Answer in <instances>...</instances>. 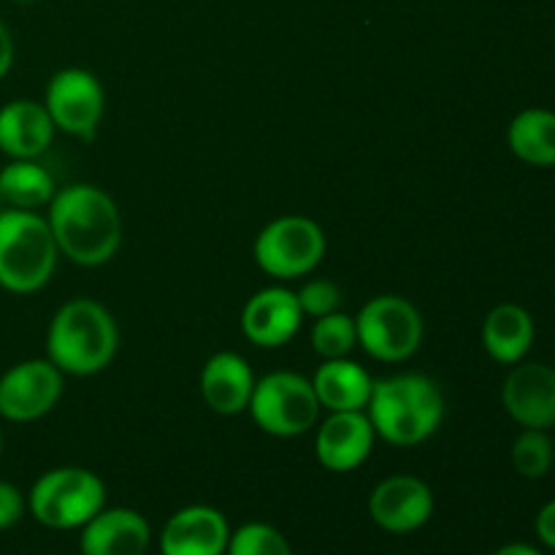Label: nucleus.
I'll return each mask as SVG.
<instances>
[{"label": "nucleus", "instance_id": "nucleus-1", "mask_svg": "<svg viewBox=\"0 0 555 555\" xmlns=\"http://www.w3.org/2000/svg\"><path fill=\"white\" fill-rule=\"evenodd\" d=\"M60 255L70 263L95 269L108 263L122 244V215L106 190L95 184H68L47 206Z\"/></svg>", "mask_w": 555, "mask_h": 555}, {"label": "nucleus", "instance_id": "nucleus-2", "mask_svg": "<svg viewBox=\"0 0 555 555\" xmlns=\"http://www.w3.org/2000/svg\"><path fill=\"white\" fill-rule=\"evenodd\" d=\"M366 415L377 439L393 448H415L442 426L444 393L426 374H393L374 379Z\"/></svg>", "mask_w": 555, "mask_h": 555}, {"label": "nucleus", "instance_id": "nucleus-3", "mask_svg": "<svg viewBox=\"0 0 555 555\" xmlns=\"http://www.w3.org/2000/svg\"><path fill=\"white\" fill-rule=\"evenodd\" d=\"M117 320L95 298H70L54 312L47 331V358L70 377H92L114 361Z\"/></svg>", "mask_w": 555, "mask_h": 555}, {"label": "nucleus", "instance_id": "nucleus-4", "mask_svg": "<svg viewBox=\"0 0 555 555\" xmlns=\"http://www.w3.org/2000/svg\"><path fill=\"white\" fill-rule=\"evenodd\" d=\"M60 249L47 217L25 209H0V287L30 296L49 285Z\"/></svg>", "mask_w": 555, "mask_h": 555}, {"label": "nucleus", "instance_id": "nucleus-5", "mask_svg": "<svg viewBox=\"0 0 555 555\" xmlns=\"http://www.w3.org/2000/svg\"><path fill=\"white\" fill-rule=\"evenodd\" d=\"M106 507V482L81 466H57L33 482L27 513L52 531H74Z\"/></svg>", "mask_w": 555, "mask_h": 555}, {"label": "nucleus", "instance_id": "nucleus-6", "mask_svg": "<svg viewBox=\"0 0 555 555\" xmlns=\"http://www.w3.org/2000/svg\"><path fill=\"white\" fill-rule=\"evenodd\" d=\"M320 401L312 379L296 372H271L255 379L247 412L255 426L276 439H293L312 431L320 417Z\"/></svg>", "mask_w": 555, "mask_h": 555}, {"label": "nucleus", "instance_id": "nucleus-7", "mask_svg": "<svg viewBox=\"0 0 555 555\" xmlns=\"http://www.w3.org/2000/svg\"><path fill=\"white\" fill-rule=\"evenodd\" d=\"M325 233L312 217L285 215L271 220L255 238V263L263 274L291 282L309 276L325 258Z\"/></svg>", "mask_w": 555, "mask_h": 555}, {"label": "nucleus", "instance_id": "nucleus-8", "mask_svg": "<svg viewBox=\"0 0 555 555\" xmlns=\"http://www.w3.org/2000/svg\"><path fill=\"white\" fill-rule=\"evenodd\" d=\"M358 345L369 358L383 363L410 361L423 341V318L412 301L401 296L369 298L356 314Z\"/></svg>", "mask_w": 555, "mask_h": 555}, {"label": "nucleus", "instance_id": "nucleus-9", "mask_svg": "<svg viewBox=\"0 0 555 555\" xmlns=\"http://www.w3.org/2000/svg\"><path fill=\"white\" fill-rule=\"evenodd\" d=\"M65 374L49 358L20 361L0 374V417L33 423L47 417L63 399Z\"/></svg>", "mask_w": 555, "mask_h": 555}, {"label": "nucleus", "instance_id": "nucleus-10", "mask_svg": "<svg viewBox=\"0 0 555 555\" xmlns=\"http://www.w3.org/2000/svg\"><path fill=\"white\" fill-rule=\"evenodd\" d=\"M54 128L76 139H92L106 108L101 79L85 68H63L49 79L43 95Z\"/></svg>", "mask_w": 555, "mask_h": 555}, {"label": "nucleus", "instance_id": "nucleus-11", "mask_svg": "<svg viewBox=\"0 0 555 555\" xmlns=\"http://www.w3.org/2000/svg\"><path fill=\"white\" fill-rule=\"evenodd\" d=\"M369 515L388 534H412L431 520L434 491L415 475L385 477L369 496Z\"/></svg>", "mask_w": 555, "mask_h": 555}, {"label": "nucleus", "instance_id": "nucleus-12", "mask_svg": "<svg viewBox=\"0 0 555 555\" xmlns=\"http://www.w3.org/2000/svg\"><path fill=\"white\" fill-rule=\"evenodd\" d=\"M304 312L298 307L296 291L291 287H263L242 309V334L263 350H276L296 339L301 331Z\"/></svg>", "mask_w": 555, "mask_h": 555}, {"label": "nucleus", "instance_id": "nucleus-13", "mask_svg": "<svg viewBox=\"0 0 555 555\" xmlns=\"http://www.w3.org/2000/svg\"><path fill=\"white\" fill-rule=\"evenodd\" d=\"M502 404L520 428H555V369L520 361L502 385Z\"/></svg>", "mask_w": 555, "mask_h": 555}, {"label": "nucleus", "instance_id": "nucleus-14", "mask_svg": "<svg viewBox=\"0 0 555 555\" xmlns=\"http://www.w3.org/2000/svg\"><path fill=\"white\" fill-rule=\"evenodd\" d=\"M374 439L377 434H374L366 410L328 412L314 437V455L323 469L334 472V475H347L366 464L374 450Z\"/></svg>", "mask_w": 555, "mask_h": 555}, {"label": "nucleus", "instance_id": "nucleus-15", "mask_svg": "<svg viewBox=\"0 0 555 555\" xmlns=\"http://www.w3.org/2000/svg\"><path fill=\"white\" fill-rule=\"evenodd\" d=\"M231 526L217 507L190 504L177 509L157 537L160 555H225Z\"/></svg>", "mask_w": 555, "mask_h": 555}, {"label": "nucleus", "instance_id": "nucleus-16", "mask_svg": "<svg viewBox=\"0 0 555 555\" xmlns=\"http://www.w3.org/2000/svg\"><path fill=\"white\" fill-rule=\"evenodd\" d=\"M152 542L150 520L130 507H103L81 526V555H146Z\"/></svg>", "mask_w": 555, "mask_h": 555}, {"label": "nucleus", "instance_id": "nucleus-17", "mask_svg": "<svg viewBox=\"0 0 555 555\" xmlns=\"http://www.w3.org/2000/svg\"><path fill=\"white\" fill-rule=\"evenodd\" d=\"M54 128L47 106L30 98H16L0 106V152L9 160H38L52 146Z\"/></svg>", "mask_w": 555, "mask_h": 555}, {"label": "nucleus", "instance_id": "nucleus-18", "mask_svg": "<svg viewBox=\"0 0 555 555\" xmlns=\"http://www.w3.org/2000/svg\"><path fill=\"white\" fill-rule=\"evenodd\" d=\"M255 390V372L238 352H215L201 369V396L211 412L233 417L247 412Z\"/></svg>", "mask_w": 555, "mask_h": 555}, {"label": "nucleus", "instance_id": "nucleus-19", "mask_svg": "<svg viewBox=\"0 0 555 555\" xmlns=\"http://www.w3.org/2000/svg\"><path fill=\"white\" fill-rule=\"evenodd\" d=\"M534 318L520 304H499L482 320V347L502 366H515L526 361L534 347Z\"/></svg>", "mask_w": 555, "mask_h": 555}, {"label": "nucleus", "instance_id": "nucleus-20", "mask_svg": "<svg viewBox=\"0 0 555 555\" xmlns=\"http://www.w3.org/2000/svg\"><path fill=\"white\" fill-rule=\"evenodd\" d=\"M372 374L350 358L323 361L312 374L318 401L328 412H363L372 396Z\"/></svg>", "mask_w": 555, "mask_h": 555}, {"label": "nucleus", "instance_id": "nucleus-21", "mask_svg": "<svg viewBox=\"0 0 555 555\" xmlns=\"http://www.w3.org/2000/svg\"><path fill=\"white\" fill-rule=\"evenodd\" d=\"M507 146L520 163L534 168L555 166V112L524 108L507 128Z\"/></svg>", "mask_w": 555, "mask_h": 555}, {"label": "nucleus", "instance_id": "nucleus-22", "mask_svg": "<svg viewBox=\"0 0 555 555\" xmlns=\"http://www.w3.org/2000/svg\"><path fill=\"white\" fill-rule=\"evenodd\" d=\"M57 184L38 160H9L0 168V195L11 209L38 211L52 204Z\"/></svg>", "mask_w": 555, "mask_h": 555}, {"label": "nucleus", "instance_id": "nucleus-23", "mask_svg": "<svg viewBox=\"0 0 555 555\" xmlns=\"http://www.w3.org/2000/svg\"><path fill=\"white\" fill-rule=\"evenodd\" d=\"M513 459L515 472L526 480H542L555 464V444L553 437L545 428H524L518 439L513 442Z\"/></svg>", "mask_w": 555, "mask_h": 555}, {"label": "nucleus", "instance_id": "nucleus-24", "mask_svg": "<svg viewBox=\"0 0 555 555\" xmlns=\"http://www.w3.org/2000/svg\"><path fill=\"white\" fill-rule=\"evenodd\" d=\"M312 350L318 352L323 361H334V358H347L358 347V328L356 318L339 312L318 318L312 325Z\"/></svg>", "mask_w": 555, "mask_h": 555}, {"label": "nucleus", "instance_id": "nucleus-25", "mask_svg": "<svg viewBox=\"0 0 555 555\" xmlns=\"http://www.w3.org/2000/svg\"><path fill=\"white\" fill-rule=\"evenodd\" d=\"M225 555H293V547L276 526L253 520L231 531Z\"/></svg>", "mask_w": 555, "mask_h": 555}, {"label": "nucleus", "instance_id": "nucleus-26", "mask_svg": "<svg viewBox=\"0 0 555 555\" xmlns=\"http://www.w3.org/2000/svg\"><path fill=\"white\" fill-rule=\"evenodd\" d=\"M298 307H301L304 318H325L341 309V287L331 280H309L296 291Z\"/></svg>", "mask_w": 555, "mask_h": 555}, {"label": "nucleus", "instance_id": "nucleus-27", "mask_svg": "<svg viewBox=\"0 0 555 555\" xmlns=\"http://www.w3.org/2000/svg\"><path fill=\"white\" fill-rule=\"evenodd\" d=\"M27 499L22 496L20 488L9 480H0V531H9L25 518Z\"/></svg>", "mask_w": 555, "mask_h": 555}, {"label": "nucleus", "instance_id": "nucleus-28", "mask_svg": "<svg viewBox=\"0 0 555 555\" xmlns=\"http://www.w3.org/2000/svg\"><path fill=\"white\" fill-rule=\"evenodd\" d=\"M534 531H537V540H540L542 545L555 551V499H551L547 504H542V509L537 513V520H534Z\"/></svg>", "mask_w": 555, "mask_h": 555}, {"label": "nucleus", "instance_id": "nucleus-29", "mask_svg": "<svg viewBox=\"0 0 555 555\" xmlns=\"http://www.w3.org/2000/svg\"><path fill=\"white\" fill-rule=\"evenodd\" d=\"M11 65H14V38H11V30L5 27V22L0 20V81L9 76Z\"/></svg>", "mask_w": 555, "mask_h": 555}, {"label": "nucleus", "instance_id": "nucleus-30", "mask_svg": "<svg viewBox=\"0 0 555 555\" xmlns=\"http://www.w3.org/2000/svg\"><path fill=\"white\" fill-rule=\"evenodd\" d=\"M493 555H542V551H537L529 542H509V545H502Z\"/></svg>", "mask_w": 555, "mask_h": 555}, {"label": "nucleus", "instance_id": "nucleus-31", "mask_svg": "<svg viewBox=\"0 0 555 555\" xmlns=\"http://www.w3.org/2000/svg\"><path fill=\"white\" fill-rule=\"evenodd\" d=\"M14 3H22V5H27V3H38V0H14Z\"/></svg>", "mask_w": 555, "mask_h": 555}, {"label": "nucleus", "instance_id": "nucleus-32", "mask_svg": "<svg viewBox=\"0 0 555 555\" xmlns=\"http://www.w3.org/2000/svg\"><path fill=\"white\" fill-rule=\"evenodd\" d=\"M0 455H3V431H0Z\"/></svg>", "mask_w": 555, "mask_h": 555}, {"label": "nucleus", "instance_id": "nucleus-33", "mask_svg": "<svg viewBox=\"0 0 555 555\" xmlns=\"http://www.w3.org/2000/svg\"><path fill=\"white\" fill-rule=\"evenodd\" d=\"M0 206H3V195H0Z\"/></svg>", "mask_w": 555, "mask_h": 555}, {"label": "nucleus", "instance_id": "nucleus-34", "mask_svg": "<svg viewBox=\"0 0 555 555\" xmlns=\"http://www.w3.org/2000/svg\"><path fill=\"white\" fill-rule=\"evenodd\" d=\"M553 444H555V434H553Z\"/></svg>", "mask_w": 555, "mask_h": 555}]
</instances>
